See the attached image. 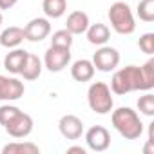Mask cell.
<instances>
[{
    "instance_id": "9",
    "label": "cell",
    "mask_w": 154,
    "mask_h": 154,
    "mask_svg": "<svg viewBox=\"0 0 154 154\" xmlns=\"http://www.w3.org/2000/svg\"><path fill=\"white\" fill-rule=\"evenodd\" d=\"M85 143H87V147H89L91 150H94V152H103V150H107L109 145H111V134H109V131H107L105 127L94 125V127H91V129L85 132Z\"/></svg>"
},
{
    "instance_id": "29",
    "label": "cell",
    "mask_w": 154,
    "mask_h": 154,
    "mask_svg": "<svg viewBox=\"0 0 154 154\" xmlns=\"http://www.w3.org/2000/svg\"><path fill=\"white\" fill-rule=\"evenodd\" d=\"M0 27H2V13H0Z\"/></svg>"
},
{
    "instance_id": "8",
    "label": "cell",
    "mask_w": 154,
    "mask_h": 154,
    "mask_svg": "<svg viewBox=\"0 0 154 154\" xmlns=\"http://www.w3.org/2000/svg\"><path fill=\"white\" fill-rule=\"evenodd\" d=\"M26 87L18 78L0 74V102H17L24 96Z\"/></svg>"
},
{
    "instance_id": "25",
    "label": "cell",
    "mask_w": 154,
    "mask_h": 154,
    "mask_svg": "<svg viewBox=\"0 0 154 154\" xmlns=\"http://www.w3.org/2000/svg\"><path fill=\"white\" fill-rule=\"evenodd\" d=\"M138 45L140 49L145 53V54H154V33H145L140 36L138 40Z\"/></svg>"
},
{
    "instance_id": "10",
    "label": "cell",
    "mask_w": 154,
    "mask_h": 154,
    "mask_svg": "<svg viewBox=\"0 0 154 154\" xmlns=\"http://www.w3.org/2000/svg\"><path fill=\"white\" fill-rule=\"evenodd\" d=\"M58 129H60V134L65 140H78L84 134V122L74 114H65V116L60 118Z\"/></svg>"
},
{
    "instance_id": "4",
    "label": "cell",
    "mask_w": 154,
    "mask_h": 154,
    "mask_svg": "<svg viewBox=\"0 0 154 154\" xmlns=\"http://www.w3.org/2000/svg\"><path fill=\"white\" fill-rule=\"evenodd\" d=\"M109 22L118 35H132L136 29L134 15L127 2H114L109 8Z\"/></svg>"
},
{
    "instance_id": "5",
    "label": "cell",
    "mask_w": 154,
    "mask_h": 154,
    "mask_svg": "<svg viewBox=\"0 0 154 154\" xmlns=\"http://www.w3.org/2000/svg\"><path fill=\"white\" fill-rule=\"evenodd\" d=\"M91 62H93L94 69H98L102 72H111L120 63V53H118V49H114L111 45H100V49L93 54Z\"/></svg>"
},
{
    "instance_id": "19",
    "label": "cell",
    "mask_w": 154,
    "mask_h": 154,
    "mask_svg": "<svg viewBox=\"0 0 154 154\" xmlns=\"http://www.w3.org/2000/svg\"><path fill=\"white\" fill-rule=\"evenodd\" d=\"M42 9L47 18H60L67 11V0H44Z\"/></svg>"
},
{
    "instance_id": "26",
    "label": "cell",
    "mask_w": 154,
    "mask_h": 154,
    "mask_svg": "<svg viewBox=\"0 0 154 154\" xmlns=\"http://www.w3.org/2000/svg\"><path fill=\"white\" fill-rule=\"evenodd\" d=\"M67 152H69V154H74V152H76V154H85L87 150H85L84 147H80V145H72V147H67Z\"/></svg>"
},
{
    "instance_id": "11",
    "label": "cell",
    "mask_w": 154,
    "mask_h": 154,
    "mask_svg": "<svg viewBox=\"0 0 154 154\" xmlns=\"http://www.w3.org/2000/svg\"><path fill=\"white\" fill-rule=\"evenodd\" d=\"M49 33H51V24L47 18H33L24 27V36L29 42H42L49 36Z\"/></svg>"
},
{
    "instance_id": "18",
    "label": "cell",
    "mask_w": 154,
    "mask_h": 154,
    "mask_svg": "<svg viewBox=\"0 0 154 154\" xmlns=\"http://www.w3.org/2000/svg\"><path fill=\"white\" fill-rule=\"evenodd\" d=\"M2 152L4 154H38L40 147L31 141H13V143L4 145Z\"/></svg>"
},
{
    "instance_id": "14",
    "label": "cell",
    "mask_w": 154,
    "mask_h": 154,
    "mask_svg": "<svg viewBox=\"0 0 154 154\" xmlns=\"http://www.w3.org/2000/svg\"><path fill=\"white\" fill-rule=\"evenodd\" d=\"M94 71H96V69H94L93 62L82 58V60H76V62L72 63V67H71V76H72V80H76V82H89V80H93Z\"/></svg>"
},
{
    "instance_id": "21",
    "label": "cell",
    "mask_w": 154,
    "mask_h": 154,
    "mask_svg": "<svg viewBox=\"0 0 154 154\" xmlns=\"http://www.w3.org/2000/svg\"><path fill=\"white\" fill-rule=\"evenodd\" d=\"M136 13H138L140 20L154 22V0H140Z\"/></svg>"
},
{
    "instance_id": "3",
    "label": "cell",
    "mask_w": 154,
    "mask_h": 154,
    "mask_svg": "<svg viewBox=\"0 0 154 154\" xmlns=\"http://www.w3.org/2000/svg\"><path fill=\"white\" fill-rule=\"evenodd\" d=\"M87 103H89L91 111H94L96 114H109L114 107L111 87L105 82L91 84V87L87 91Z\"/></svg>"
},
{
    "instance_id": "23",
    "label": "cell",
    "mask_w": 154,
    "mask_h": 154,
    "mask_svg": "<svg viewBox=\"0 0 154 154\" xmlns=\"http://www.w3.org/2000/svg\"><path fill=\"white\" fill-rule=\"evenodd\" d=\"M141 72H143V80L147 84V89L150 91L154 87V60H147L143 65H141Z\"/></svg>"
},
{
    "instance_id": "16",
    "label": "cell",
    "mask_w": 154,
    "mask_h": 154,
    "mask_svg": "<svg viewBox=\"0 0 154 154\" xmlns=\"http://www.w3.org/2000/svg\"><path fill=\"white\" fill-rule=\"evenodd\" d=\"M85 33H87L89 44H93V45H105L109 42V38H111V29L105 24H102V22L89 24Z\"/></svg>"
},
{
    "instance_id": "24",
    "label": "cell",
    "mask_w": 154,
    "mask_h": 154,
    "mask_svg": "<svg viewBox=\"0 0 154 154\" xmlns=\"http://www.w3.org/2000/svg\"><path fill=\"white\" fill-rule=\"evenodd\" d=\"M18 112H20V109H18L17 105H9V103L2 105V107H0V125H6V123H8L9 120H13Z\"/></svg>"
},
{
    "instance_id": "6",
    "label": "cell",
    "mask_w": 154,
    "mask_h": 154,
    "mask_svg": "<svg viewBox=\"0 0 154 154\" xmlns=\"http://www.w3.org/2000/svg\"><path fill=\"white\" fill-rule=\"evenodd\" d=\"M71 62V49H65V47H54L51 45L47 51H45V56H44V65L47 71L51 72H60L63 71Z\"/></svg>"
},
{
    "instance_id": "20",
    "label": "cell",
    "mask_w": 154,
    "mask_h": 154,
    "mask_svg": "<svg viewBox=\"0 0 154 154\" xmlns=\"http://www.w3.org/2000/svg\"><path fill=\"white\" fill-rule=\"evenodd\" d=\"M51 45H54V47H65V49H71V45H72V35H71L67 29L54 31V33H53V36H51Z\"/></svg>"
},
{
    "instance_id": "17",
    "label": "cell",
    "mask_w": 154,
    "mask_h": 154,
    "mask_svg": "<svg viewBox=\"0 0 154 154\" xmlns=\"http://www.w3.org/2000/svg\"><path fill=\"white\" fill-rule=\"evenodd\" d=\"M20 74H22V78L27 80V82L36 80L38 76L42 74V60H40L36 54L29 53L27 58H26V63H24V67H22V71H20Z\"/></svg>"
},
{
    "instance_id": "12",
    "label": "cell",
    "mask_w": 154,
    "mask_h": 154,
    "mask_svg": "<svg viewBox=\"0 0 154 154\" xmlns=\"http://www.w3.org/2000/svg\"><path fill=\"white\" fill-rule=\"evenodd\" d=\"M89 15L84 13V11H72L69 17H67V22H65V29L74 36V35H84L89 27Z\"/></svg>"
},
{
    "instance_id": "1",
    "label": "cell",
    "mask_w": 154,
    "mask_h": 154,
    "mask_svg": "<svg viewBox=\"0 0 154 154\" xmlns=\"http://www.w3.org/2000/svg\"><path fill=\"white\" fill-rule=\"evenodd\" d=\"M111 91L114 94H127L132 91H149L143 80L141 67L127 65L123 69H118L111 78Z\"/></svg>"
},
{
    "instance_id": "7",
    "label": "cell",
    "mask_w": 154,
    "mask_h": 154,
    "mask_svg": "<svg viewBox=\"0 0 154 154\" xmlns=\"http://www.w3.org/2000/svg\"><path fill=\"white\" fill-rule=\"evenodd\" d=\"M33 118L27 114V112H18L13 120H9L6 125H4V129H6V132L11 136V138H17V140H20V138H27L31 132H33Z\"/></svg>"
},
{
    "instance_id": "2",
    "label": "cell",
    "mask_w": 154,
    "mask_h": 154,
    "mask_svg": "<svg viewBox=\"0 0 154 154\" xmlns=\"http://www.w3.org/2000/svg\"><path fill=\"white\" fill-rule=\"evenodd\" d=\"M111 122H112V127L125 140H138L143 134V123L138 112L131 107H118L116 111H112Z\"/></svg>"
},
{
    "instance_id": "13",
    "label": "cell",
    "mask_w": 154,
    "mask_h": 154,
    "mask_svg": "<svg viewBox=\"0 0 154 154\" xmlns=\"http://www.w3.org/2000/svg\"><path fill=\"white\" fill-rule=\"evenodd\" d=\"M27 51L26 49H18L15 47L13 51H9L6 56H4V69L9 71L11 74H20L24 63H26V58H27Z\"/></svg>"
},
{
    "instance_id": "27",
    "label": "cell",
    "mask_w": 154,
    "mask_h": 154,
    "mask_svg": "<svg viewBox=\"0 0 154 154\" xmlns=\"http://www.w3.org/2000/svg\"><path fill=\"white\" fill-rule=\"evenodd\" d=\"M17 4V0H0V9H11Z\"/></svg>"
},
{
    "instance_id": "28",
    "label": "cell",
    "mask_w": 154,
    "mask_h": 154,
    "mask_svg": "<svg viewBox=\"0 0 154 154\" xmlns=\"http://www.w3.org/2000/svg\"><path fill=\"white\" fill-rule=\"evenodd\" d=\"M143 152H145V154H154V143L147 141V143H145V147H143Z\"/></svg>"
},
{
    "instance_id": "15",
    "label": "cell",
    "mask_w": 154,
    "mask_h": 154,
    "mask_svg": "<svg viewBox=\"0 0 154 154\" xmlns=\"http://www.w3.org/2000/svg\"><path fill=\"white\" fill-rule=\"evenodd\" d=\"M24 40H26L24 27H18V26H11V27H8V29H4L2 33H0V45L8 47V49L18 47Z\"/></svg>"
},
{
    "instance_id": "22",
    "label": "cell",
    "mask_w": 154,
    "mask_h": 154,
    "mask_svg": "<svg viewBox=\"0 0 154 154\" xmlns=\"http://www.w3.org/2000/svg\"><path fill=\"white\" fill-rule=\"evenodd\" d=\"M138 111L141 112V114H145V116H154V94L152 93H145L143 96H140V100H138Z\"/></svg>"
}]
</instances>
